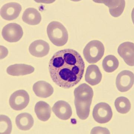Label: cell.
Returning <instances> with one entry per match:
<instances>
[{
  "label": "cell",
  "mask_w": 134,
  "mask_h": 134,
  "mask_svg": "<svg viewBox=\"0 0 134 134\" xmlns=\"http://www.w3.org/2000/svg\"><path fill=\"white\" fill-rule=\"evenodd\" d=\"M15 122L17 127L19 130L27 131L33 126L34 120L30 114L24 113L17 115L16 118Z\"/></svg>",
  "instance_id": "ac0fdd59"
},
{
  "label": "cell",
  "mask_w": 134,
  "mask_h": 134,
  "mask_svg": "<svg viewBox=\"0 0 134 134\" xmlns=\"http://www.w3.org/2000/svg\"><path fill=\"white\" fill-rule=\"evenodd\" d=\"M91 134H110V132L107 129L100 127H96L92 130Z\"/></svg>",
  "instance_id": "603a6c76"
},
{
  "label": "cell",
  "mask_w": 134,
  "mask_h": 134,
  "mask_svg": "<svg viewBox=\"0 0 134 134\" xmlns=\"http://www.w3.org/2000/svg\"><path fill=\"white\" fill-rule=\"evenodd\" d=\"M29 101V93L24 90H19L15 92L10 96L9 104L13 110L20 111L26 108Z\"/></svg>",
  "instance_id": "8992f818"
},
{
  "label": "cell",
  "mask_w": 134,
  "mask_h": 134,
  "mask_svg": "<svg viewBox=\"0 0 134 134\" xmlns=\"http://www.w3.org/2000/svg\"><path fill=\"white\" fill-rule=\"evenodd\" d=\"M47 35L50 41L54 45L63 46L68 40V33L66 29L60 22L53 21L47 26Z\"/></svg>",
  "instance_id": "3957f363"
},
{
  "label": "cell",
  "mask_w": 134,
  "mask_h": 134,
  "mask_svg": "<svg viewBox=\"0 0 134 134\" xmlns=\"http://www.w3.org/2000/svg\"><path fill=\"white\" fill-rule=\"evenodd\" d=\"M12 130L11 120L7 116L1 115V134H10Z\"/></svg>",
  "instance_id": "7402d4cb"
},
{
  "label": "cell",
  "mask_w": 134,
  "mask_h": 134,
  "mask_svg": "<svg viewBox=\"0 0 134 134\" xmlns=\"http://www.w3.org/2000/svg\"><path fill=\"white\" fill-rule=\"evenodd\" d=\"M92 114L94 120L100 124L107 123L113 117L111 107L105 103H99L96 105L93 108Z\"/></svg>",
  "instance_id": "5b68a950"
},
{
  "label": "cell",
  "mask_w": 134,
  "mask_h": 134,
  "mask_svg": "<svg viewBox=\"0 0 134 134\" xmlns=\"http://www.w3.org/2000/svg\"><path fill=\"white\" fill-rule=\"evenodd\" d=\"M134 74L128 70L120 72L116 79V86L119 91L125 92L128 91L134 84Z\"/></svg>",
  "instance_id": "ba28073f"
},
{
  "label": "cell",
  "mask_w": 134,
  "mask_h": 134,
  "mask_svg": "<svg viewBox=\"0 0 134 134\" xmlns=\"http://www.w3.org/2000/svg\"><path fill=\"white\" fill-rule=\"evenodd\" d=\"M105 48L102 42L98 40L90 41L83 50V55L86 61L93 64L98 62L104 53Z\"/></svg>",
  "instance_id": "277c9868"
},
{
  "label": "cell",
  "mask_w": 134,
  "mask_h": 134,
  "mask_svg": "<svg viewBox=\"0 0 134 134\" xmlns=\"http://www.w3.org/2000/svg\"><path fill=\"white\" fill-rule=\"evenodd\" d=\"M115 106L118 112L122 114L127 113L131 109L130 101L125 97H119L116 99L115 101Z\"/></svg>",
  "instance_id": "44dd1931"
},
{
  "label": "cell",
  "mask_w": 134,
  "mask_h": 134,
  "mask_svg": "<svg viewBox=\"0 0 134 134\" xmlns=\"http://www.w3.org/2000/svg\"><path fill=\"white\" fill-rule=\"evenodd\" d=\"M23 21L27 24L37 25L41 20V15L36 9L29 8L25 9L22 16Z\"/></svg>",
  "instance_id": "e0dca14e"
},
{
  "label": "cell",
  "mask_w": 134,
  "mask_h": 134,
  "mask_svg": "<svg viewBox=\"0 0 134 134\" xmlns=\"http://www.w3.org/2000/svg\"><path fill=\"white\" fill-rule=\"evenodd\" d=\"M103 69L106 72L111 73L118 68L119 61L114 55H107L104 59L102 63Z\"/></svg>",
  "instance_id": "ffe728a7"
},
{
  "label": "cell",
  "mask_w": 134,
  "mask_h": 134,
  "mask_svg": "<svg viewBox=\"0 0 134 134\" xmlns=\"http://www.w3.org/2000/svg\"><path fill=\"white\" fill-rule=\"evenodd\" d=\"M119 55L127 65L133 66L134 64V44L130 42H125L121 44L118 48Z\"/></svg>",
  "instance_id": "30bf717a"
},
{
  "label": "cell",
  "mask_w": 134,
  "mask_h": 134,
  "mask_svg": "<svg viewBox=\"0 0 134 134\" xmlns=\"http://www.w3.org/2000/svg\"><path fill=\"white\" fill-rule=\"evenodd\" d=\"M32 89L36 96L41 98L49 97L52 95L54 92L53 88L51 84L43 81L35 83Z\"/></svg>",
  "instance_id": "4fadbf2b"
},
{
  "label": "cell",
  "mask_w": 134,
  "mask_h": 134,
  "mask_svg": "<svg viewBox=\"0 0 134 134\" xmlns=\"http://www.w3.org/2000/svg\"><path fill=\"white\" fill-rule=\"evenodd\" d=\"M35 69L31 65L24 64H16L9 66L7 72L12 76H19L30 74L33 73Z\"/></svg>",
  "instance_id": "2e32d148"
},
{
  "label": "cell",
  "mask_w": 134,
  "mask_h": 134,
  "mask_svg": "<svg viewBox=\"0 0 134 134\" xmlns=\"http://www.w3.org/2000/svg\"><path fill=\"white\" fill-rule=\"evenodd\" d=\"M102 74L97 65H92L87 67L85 75L86 82L92 86L98 84L101 81Z\"/></svg>",
  "instance_id": "5bb4252c"
},
{
  "label": "cell",
  "mask_w": 134,
  "mask_h": 134,
  "mask_svg": "<svg viewBox=\"0 0 134 134\" xmlns=\"http://www.w3.org/2000/svg\"><path fill=\"white\" fill-rule=\"evenodd\" d=\"M95 2L104 3L109 9L110 14L118 17L122 14L125 7V1H94Z\"/></svg>",
  "instance_id": "9a60e30c"
},
{
  "label": "cell",
  "mask_w": 134,
  "mask_h": 134,
  "mask_svg": "<svg viewBox=\"0 0 134 134\" xmlns=\"http://www.w3.org/2000/svg\"><path fill=\"white\" fill-rule=\"evenodd\" d=\"M50 48L48 43L42 40H38L30 44L29 51L30 53L34 57L42 58L48 54Z\"/></svg>",
  "instance_id": "8fae6325"
},
{
  "label": "cell",
  "mask_w": 134,
  "mask_h": 134,
  "mask_svg": "<svg viewBox=\"0 0 134 134\" xmlns=\"http://www.w3.org/2000/svg\"><path fill=\"white\" fill-rule=\"evenodd\" d=\"M2 34L3 39L9 43H15L22 38L23 31L19 25L11 23L3 27Z\"/></svg>",
  "instance_id": "52a82bcc"
},
{
  "label": "cell",
  "mask_w": 134,
  "mask_h": 134,
  "mask_svg": "<svg viewBox=\"0 0 134 134\" xmlns=\"http://www.w3.org/2000/svg\"><path fill=\"white\" fill-rule=\"evenodd\" d=\"M52 110L58 118L63 120L69 119L72 114L71 106L64 100H59L55 103L53 106Z\"/></svg>",
  "instance_id": "7c38bea8"
},
{
  "label": "cell",
  "mask_w": 134,
  "mask_h": 134,
  "mask_svg": "<svg viewBox=\"0 0 134 134\" xmlns=\"http://www.w3.org/2000/svg\"><path fill=\"white\" fill-rule=\"evenodd\" d=\"M74 94L77 114L81 120H86L90 114L93 96V90L88 84L83 83L75 89Z\"/></svg>",
  "instance_id": "7a4b0ae2"
},
{
  "label": "cell",
  "mask_w": 134,
  "mask_h": 134,
  "mask_svg": "<svg viewBox=\"0 0 134 134\" xmlns=\"http://www.w3.org/2000/svg\"><path fill=\"white\" fill-rule=\"evenodd\" d=\"M35 112L37 117L42 121H48L51 114V108L47 103L43 101L37 102L35 105Z\"/></svg>",
  "instance_id": "d6986e66"
},
{
  "label": "cell",
  "mask_w": 134,
  "mask_h": 134,
  "mask_svg": "<svg viewBox=\"0 0 134 134\" xmlns=\"http://www.w3.org/2000/svg\"><path fill=\"white\" fill-rule=\"evenodd\" d=\"M22 10V7L16 2H10L6 3L2 7L1 15L3 19L12 21L19 16Z\"/></svg>",
  "instance_id": "9c48e42d"
},
{
  "label": "cell",
  "mask_w": 134,
  "mask_h": 134,
  "mask_svg": "<svg viewBox=\"0 0 134 134\" xmlns=\"http://www.w3.org/2000/svg\"><path fill=\"white\" fill-rule=\"evenodd\" d=\"M85 64L78 52L65 49L55 53L50 59L48 69L53 82L65 89L79 83L83 76Z\"/></svg>",
  "instance_id": "6da1fadb"
}]
</instances>
